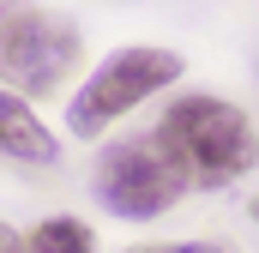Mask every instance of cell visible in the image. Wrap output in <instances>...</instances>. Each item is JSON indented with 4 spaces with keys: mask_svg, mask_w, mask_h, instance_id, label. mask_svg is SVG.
Masks as SVG:
<instances>
[{
    "mask_svg": "<svg viewBox=\"0 0 259 253\" xmlns=\"http://www.w3.org/2000/svg\"><path fill=\"white\" fill-rule=\"evenodd\" d=\"M247 211H253V223H259V199H253V205H247Z\"/></svg>",
    "mask_w": 259,
    "mask_h": 253,
    "instance_id": "9",
    "label": "cell"
},
{
    "mask_svg": "<svg viewBox=\"0 0 259 253\" xmlns=\"http://www.w3.org/2000/svg\"><path fill=\"white\" fill-rule=\"evenodd\" d=\"M84 55L78 30L66 24L61 12H42V6H12L0 12V78L12 85V97H55L72 66Z\"/></svg>",
    "mask_w": 259,
    "mask_h": 253,
    "instance_id": "3",
    "label": "cell"
},
{
    "mask_svg": "<svg viewBox=\"0 0 259 253\" xmlns=\"http://www.w3.org/2000/svg\"><path fill=\"white\" fill-rule=\"evenodd\" d=\"M0 253H24V235H18L12 223H0Z\"/></svg>",
    "mask_w": 259,
    "mask_h": 253,
    "instance_id": "8",
    "label": "cell"
},
{
    "mask_svg": "<svg viewBox=\"0 0 259 253\" xmlns=\"http://www.w3.org/2000/svg\"><path fill=\"white\" fill-rule=\"evenodd\" d=\"M151 139H157V151L175 163V175H181L187 187H205V193L241 181L259 163L253 121H247L235 103H223V97H175V103L163 109V121H157Z\"/></svg>",
    "mask_w": 259,
    "mask_h": 253,
    "instance_id": "1",
    "label": "cell"
},
{
    "mask_svg": "<svg viewBox=\"0 0 259 253\" xmlns=\"http://www.w3.org/2000/svg\"><path fill=\"white\" fill-rule=\"evenodd\" d=\"M133 253H223L217 241H163V247H133Z\"/></svg>",
    "mask_w": 259,
    "mask_h": 253,
    "instance_id": "7",
    "label": "cell"
},
{
    "mask_svg": "<svg viewBox=\"0 0 259 253\" xmlns=\"http://www.w3.org/2000/svg\"><path fill=\"white\" fill-rule=\"evenodd\" d=\"M91 193H97L103 211L133 217V223H151V217H163V211L187 193V181L175 175V163L157 151L151 133H133V139H115V145L97 157Z\"/></svg>",
    "mask_w": 259,
    "mask_h": 253,
    "instance_id": "4",
    "label": "cell"
},
{
    "mask_svg": "<svg viewBox=\"0 0 259 253\" xmlns=\"http://www.w3.org/2000/svg\"><path fill=\"white\" fill-rule=\"evenodd\" d=\"M181 66L187 61H181L175 49H115L109 61L72 91V103H66L72 139H97L103 126H115L121 115H133L145 97L169 91V85L181 78Z\"/></svg>",
    "mask_w": 259,
    "mask_h": 253,
    "instance_id": "2",
    "label": "cell"
},
{
    "mask_svg": "<svg viewBox=\"0 0 259 253\" xmlns=\"http://www.w3.org/2000/svg\"><path fill=\"white\" fill-rule=\"evenodd\" d=\"M55 157H61V139L49 133V121H42L24 97L0 91V163H30V169H42V163H55Z\"/></svg>",
    "mask_w": 259,
    "mask_h": 253,
    "instance_id": "5",
    "label": "cell"
},
{
    "mask_svg": "<svg viewBox=\"0 0 259 253\" xmlns=\"http://www.w3.org/2000/svg\"><path fill=\"white\" fill-rule=\"evenodd\" d=\"M24 253H97V235H91L84 217H42L30 229Z\"/></svg>",
    "mask_w": 259,
    "mask_h": 253,
    "instance_id": "6",
    "label": "cell"
},
{
    "mask_svg": "<svg viewBox=\"0 0 259 253\" xmlns=\"http://www.w3.org/2000/svg\"><path fill=\"white\" fill-rule=\"evenodd\" d=\"M0 12H12V0H0Z\"/></svg>",
    "mask_w": 259,
    "mask_h": 253,
    "instance_id": "10",
    "label": "cell"
}]
</instances>
